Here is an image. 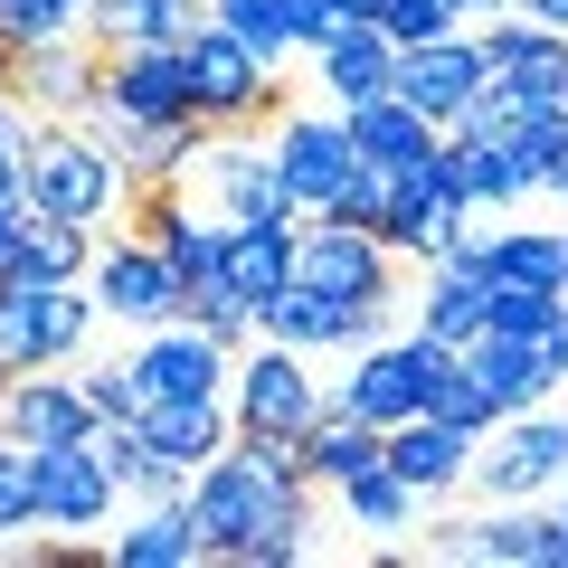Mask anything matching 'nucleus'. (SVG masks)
Listing matches in <instances>:
<instances>
[{"label":"nucleus","instance_id":"obj_1","mask_svg":"<svg viewBox=\"0 0 568 568\" xmlns=\"http://www.w3.org/2000/svg\"><path fill=\"white\" fill-rule=\"evenodd\" d=\"M29 209H48V219H114L123 209V162L104 152L85 123L48 114L39 133H29Z\"/></svg>","mask_w":568,"mask_h":568},{"label":"nucleus","instance_id":"obj_2","mask_svg":"<svg viewBox=\"0 0 568 568\" xmlns=\"http://www.w3.org/2000/svg\"><path fill=\"white\" fill-rule=\"evenodd\" d=\"M446 369H455V342H436V332H398V342H388V332H379V342L351 351V369H342L332 398L388 436L398 417H426V388L446 379Z\"/></svg>","mask_w":568,"mask_h":568},{"label":"nucleus","instance_id":"obj_3","mask_svg":"<svg viewBox=\"0 0 568 568\" xmlns=\"http://www.w3.org/2000/svg\"><path fill=\"white\" fill-rule=\"evenodd\" d=\"M190 104H200V123L209 133H256L265 114L284 104V77L256 58V48L237 39V29H219V20H200L190 29Z\"/></svg>","mask_w":568,"mask_h":568},{"label":"nucleus","instance_id":"obj_4","mask_svg":"<svg viewBox=\"0 0 568 568\" xmlns=\"http://www.w3.org/2000/svg\"><path fill=\"white\" fill-rule=\"evenodd\" d=\"M227 407H237L246 436H294V446H304V426L332 407V388L313 379V351L256 332V342L237 351V369H227Z\"/></svg>","mask_w":568,"mask_h":568},{"label":"nucleus","instance_id":"obj_5","mask_svg":"<svg viewBox=\"0 0 568 568\" xmlns=\"http://www.w3.org/2000/svg\"><path fill=\"white\" fill-rule=\"evenodd\" d=\"M559 474H568V417L559 407H521L474 446L465 484H484V503H540V493H559Z\"/></svg>","mask_w":568,"mask_h":568},{"label":"nucleus","instance_id":"obj_6","mask_svg":"<svg viewBox=\"0 0 568 568\" xmlns=\"http://www.w3.org/2000/svg\"><path fill=\"white\" fill-rule=\"evenodd\" d=\"M398 294H323V284H275L256 304V332L265 342H294V351H361L388 332Z\"/></svg>","mask_w":568,"mask_h":568},{"label":"nucleus","instance_id":"obj_7","mask_svg":"<svg viewBox=\"0 0 568 568\" xmlns=\"http://www.w3.org/2000/svg\"><path fill=\"white\" fill-rule=\"evenodd\" d=\"M85 294L104 304V323H123V332H152V323H181L190 313V284L171 275V256L152 237H114V246H95V275H85Z\"/></svg>","mask_w":568,"mask_h":568},{"label":"nucleus","instance_id":"obj_8","mask_svg":"<svg viewBox=\"0 0 568 568\" xmlns=\"http://www.w3.org/2000/svg\"><path fill=\"white\" fill-rule=\"evenodd\" d=\"M294 284L323 294H398V246L351 219H304L294 227Z\"/></svg>","mask_w":568,"mask_h":568},{"label":"nucleus","instance_id":"obj_9","mask_svg":"<svg viewBox=\"0 0 568 568\" xmlns=\"http://www.w3.org/2000/svg\"><path fill=\"white\" fill-rule=\"evenodd\" d=\"M275 171L294 190V219H323L342 200V181L361 171V142H351L342 114H284L275 123Z\"/></svg>","mask_w":568,"mask_h":568},{"label":"nucleus","instance_id":"obj_10","mask_svg":"<svg viewBox=\"0 0 568 568\" xmlns=\"http://www.w3.org/2000/svg\"><path fill=\"white\" fill-rule=\"evenodd\" d=\"M29 493H39V530H104L123 484L85 436H67V446H29Z\"/></svg>","mask_w":568,"mask_h":568},{"label":"nucleus","instance_id":"obj_11","mask_svg":"<svg viewBox=\"0 0 568 568\" xmlns=\"http://www.w3.org/2000/svg\"><path fill=\"white\" fill-rule=\"evenodd\" d=\"M123 361H133L142 398H227V369H237V351L209 342V332L181 313V323H152L133 351H123Z\"/></svg>","mask_w":568,"mask_h":568},{"label":"nucleus","instance_id":"obj_12","mask_svg":"<svg viewBox=\"0 0 568 568\" xmlns=\"http://www.w3.org/2000/svg\"><path fill=\"white\" fill-rule=\"evenodd\" d=\"M426 549H436V559H474V568H549V549H559V511L493 503V511H474V521H436Z\"/></svg>","mask_w":568,"mask_h":568},{"label":"nucleus","instance_id":"obj_13","mask_svg":"<svg viewBox=\"0 0 568 568\" xmlns=\"http://www.w3.org/2000/svg\"><path fill=\"white\" fill-rule=\"evenodd\" d=\"M474 48H484V67L503 85H521V95H540V104H568V29L530 20V10H493V20L474 29Z\"/></svg>","mask_w":568,"mask_h":568},{"label":"nucleus","instance_id":"obj_14","mask_svg":"<svg viewBox=\"0 0 568 568\" xmlns=\"http://www.w3.org/2000/svg\"><path fill=\"white\" fill-rule=\"evenodd\" d=\"M484 77H493V67H484V48H474V29H446V39L398 48V77H388V85H398L426 123H455L474 95H484Z\"/></svg>","mask_w":568,"mask_h":568},{"label":"nucleus","instance_id":"obj_15","mask_svg":"<svg viewBox=\"0 0 568 568\" xmlns=\"http://www.w3.org/2000/svg\"><path fill=\"white\" fill-rule=\"evenodd\" d=\"M104 95H114V114H133V123H181V114H200L190 104V58L181 48H152V39H133V48H104Z\"/></svg>","mask_w":568,"mask_h":568},{"label":"nucleus","instance_id":"obj_16","mask_svg":"<svg viewBox=\"0 0 568 568\" xmlns=\"http://www.w3.org/2000/svg\"><path fill=\"white\" fill-rule=\"evenodd\" d=\"M95 426V398H85L77 361L67 369H20V379L0 388V436H20V446H67Z\"/></svg>","mask_w":568,"mask_h":568},{"label":"nucleus","instance_id":"obj_17","mask_svg":"<svg viewBox=\"0 0 568 568\" xmlns=\"http://www.w3.org/2000/svg\"><path fill=\"white\" fill-rule=\"evenodd\" d=\"M465 369L493 388V407H503V417H521V407H549V398H559V379H568V369L549 361L540 332H493V323L465 342Z\"/></svg>","mask_w":568,"mask_h":568},{"label":"nucleus","instance_id":"obj_18","mask_svg":"<svg viewBox=\"0 0 568 568\" xmlns=\"http://www.w3.org/2000/svg\"><path fill=\"white\" fill-rule=\"evenodd\" d=\"M200 181L219 200V219H294V190L275 171V142H246V133H219L200 152Z\"/></svg>","mask_w":568,"mask_h":568},{"label":"nucleus","instance_id":"obj_19","mask_svg":"<svg viewBox=\"0 0 568 568\" xmlns=\"http://www.w3.org/2000/svg\"><path fill=\"white\" fill-rule=\"evenodd\" d=\"M388 77H398V39H388L379 20H351L342 39L313 48V85L332 95V114H351V104L388 95Z\"/></svg>","mask_w":568,"mask_h":568},{"label":"nucleus","instance_id":"obj_20","mask_svg":"<svg viewBox=\"0 0 568 568\" xmlns=\"http://www.w3.org/2000/svg\"><path fill=\"white\" fill-rule=\"evenodd\" d=\"M351 142H361V162H379V171H407V181H417L426 162H436V142H446V123H426L417 104L398 95V85H388V95H369V104H351Z\"/></svg>","mask_w":568,"mask_h":568},{"label":"nucleus","instance_id":"obj_21","mask_svg":"<svg viewBox=\"0 0 568 568\" xmlns=\"http://www.w3.org/2000/svg\"><path fill=\"white\" fill-rule=\"evenodd\" d=\"M142 446L162 455V465H181V474H200L209 455L227 446V436H237V407L227 398H142Z\"/></svg>","mask_w":568,"mask_h":568},{"label":"nucleus","instance_id":"obj_22","mask_svg":"<svg viewBox=\"0 0 568 568\" xmlns=\"http://www.w3.org/2000/svg\"><path fill=\"white\" fill-rule=\"evenodd\" d=\"M95 77H104V48L85 39V29H67V39H39V48H20V67H10V85H20L39 114H77L85 95H95Z\"/></svg>","mask_w":568,"mask_h":568},{"label":"nucleus","instance_id":"obj_23","mask_svg":"<svg viewBox=\"0 0 568 568\" xmlns=\"http://www.w3.org/2000/svg\"><path fill=\"white\" fill-rule=\"evenodd\" d=\"M85 275H95V227L48 219V209H29L20 246L0 256V284H85Z\"/></svg>","mask_w":568,"mask_h":568},{"label":"nucleus","instance_id":"obj_24","mask_svg":"<svg viewBox=\"0 0 568 568\" xmlns=\"http://www.w3.org/2000/svg\"><path fill=\"white\" fill-rule=\"evenodd\" d=\"M388 474H398V484H417L426 503H436V493H455L474 474V436H455L446 417H398L388 426Z\"/></svg>","mask_w":568,"mask_h":568},{"label":"nucleus","instance_id":"obj_25","mask_svg":"<svg viewBox=\"0 0 568 568\" xmlns=\"http://www.w3.org/2000/svg\"><path fill=\"white\" fill-rule=\"evenodd\" d=\"M104 549H114V568H200L209 559L200 521H190V493L181 503H142L123 530H104Z\"/></svg>","mask_w":568,"mask_h":568},{"label":"nucleus","instance_id":"obj_26","mask_svg":"<svg viewBox=\"0 0 568 568\" xmlns=\"http://www.w3.org/2000/svg\"><path fill=\"white\" fill-rule=\"evenodd\" d=\"M484 323H493V284L474 275L465 256H426V284H417V332H436V342L465 351Z\"/></svg>","mask_w":568,"mask_h":568},{"label":"nucleus","instance_id":"obj_27","mask_svg":"<svg viewBox=\"0 0 568 568\" xmlns=\"http://www.w3.org/2000/svg\"><path fill=\"white\" fill-rule=\"evenodd\" d=\"M209 20V0H85V39L95 48H190V29Z\"/></svg>","mask_w":568,"mask_h":568},{"label":"nucleus","instance_id":"obj_28","mask_svg":"<svg viewBox=\"0 0 568 568\" xmlns=\"http://www.w3.org/2000/svg\"><path fill=\"white\" fill-rule=\"evenodd\" d=\"M379 446H388L379 426H369V417H351V407L332 398L323 417L304 426V474H313V484H323V493H342L351 474H369V465H379Z\"/></svg>","mask_w":568,"mask_h":568},{"label":"nucleus","instance_id":"obj_29","mask_svg":"<svg viewBox=\"0 0 568 568\" xmlns=\"http://www.w3.org/2000/svg\"><path fill=\"white\" fill-rule=\"evenodd\" d=\"M484 284H568V237L559 227H493Z\"/></svg>","mask_w":568,"mask_h":568},{"label":"nucleus","instance_id":"obj_30","mask_svg":"<svg viewBox=\"0 0 568 568\" xmlns=\"http://www.w3.org/2000/svg\"><path fill=\"white\" fill-rule=\"evenodd\" d=\"M342 511H351V530H417L426 493L398 484V474H388V455H379L369 474H351V484H342Z\"/></svg>","mask_w":568,"mask_h":568},{"label":"nucleus","instance_id":"obj_31","mask_svg":"<svg viewBox=\"0 0 568 568\" xmlns=\"http://www.w3.org/2000/svg\"><path fill=\"white\" fill-rule=\"evenodd\" d=\"M407 209V171H379V162H361L342 181V200L323 209V219H351V227H369V237H388V219Z\"/></svg>","mask_w":568,"mask_h":568},{"label":"nucleus","instance_id":"obj_32","mask_svg":"<svg viewBox=\"0 0 568 568\" xmlns=\"http://www.w3.org/2000/svg\"><path fill=\"white\" fill-rule=\"evenodd\" d=\"M209 20H219V29H237V39L256 48L265 67H284V58H294V0H209Z\"/></svg>","mask_w":568,"mask_h":568},{"label":"nucleus","instance_id":"obj_33","mask_svg":"<svg viewBox=\"0 0 568 568\" xmlns=\"http://www.w3.org/2000/svg\"><path fill=\"white\" fill-rule=\"evenodd\" d=\"M426 417H446L455 436H474V446H484L493 426H503V407H493V388L474 379V369H465V351H455V369H446L436 388H426Z\"/></svg>","mask_w":568,"mask_h":568},{"label":"nucleus","instance_id":"obj_34","mask_svg":"<svg viewBox=\"0 0 568 568\" xmlns=\"http://www.w3.org/2000/svg\"><path fill=\"white\" fill-rule=\"evenodd\" d=\"M67 29H85V0H0V48L10 58L39 39H67Z\"/></svg>","mask_w":568,"mask_h":568},{"label":"nucleus","instance_id":"obj_35","mask_svg":"<svg viewBox=\"0 0 568 568\" xmlns=\"http://www.w3.org/2000/svg\"><path fill=\"white\" fill-rule=\"evenodd\" d=\"M190 323H200L209 342H227V351L256 342V304H246L237 284H190Z\"/></svg>","mask_w":568,"mask_h":568},{"label":"nucleus","instance_id":"obj_36","mask_svg":"<svg viewBox=\"0 0 568 568\" xmlns=\"http://www.w3.org/2000/svg\"><path fill=\"white\" fill-rule=\"evenodd\" d=\"M568 284H493V332H549Z\"/></svg>","mask_w":568,"mask_h":568},{"label":"nucleus","instance_id":"obj_37","mask_svg":"<svg viewBox=\"0 0 568 568\" xmlns=\"http://www.w3.org/2000/svg\"><path fill=\"white\" fill-rule=\"evenodd\" d=\"M379 29H388L398 48H417V39H446V29H465V10H455V0H388Z\"/></svg>","mask_w":568,"mask_h":568},{"label":"nucleus","instance_id":"obj_38","mask_svg":"<svg viewBox=\"0 0 568 568\" xmlns=\"http://www.w3.org/2000/svg\"><path fill=\"white\" fill-rule=\"evenodd\" d=\"M0 530H39V493H29V446L0 436Z\"/></svg>","mask_w":568,"mask_h":568},{"label":"nucleus","instance_id":"obj_39","mask_svg":"<svg viewBox=\"0 0 568 568\" xmlns=\"http://www.w3.org/2000/svg\"><path fill=\"white\" fill-rule=\"evenodd\" d=\"M77 379H85V398H95V417H142L133 361H95V369H77Z\"/></svg>","mask_w":568,"mask_h":568},{"label":"nucleus","instance_id":"obj_40","mask_svg":"<svg viewBox=\"0 0 568 568\" xmlns=\"http://www.w3.org/2000/svg\"><path fill=\"white\" fill-rule=\"evenodd\" d=\"M342 10H332V0H294V48H304V58H313V48H323V39H342Z\"/></svg>","mask_w":568,"mask_h":568},{"label":"nucleus","instance_id":"obj_41","mask_svg":"<svg viewBox=\"0 0 568 568\" xmlns=\"http://www.w3.org/2000/svg\"><path fill=\"white\" fill-rule=\"evenodd\" d=\"M511 10H530V20H549V29H568V0H511Z\"/></svg>","mask_w":568,"mask_h":568},{"label":"nucleus","instance_id":"obj_42","mask_svg":"<svg viewBox=\"0 0 568 568\" xmlns=\"http://www.w3.org/2000/svg\"><path fill=\"white\" fill-rule=\"evenodd\" d=\"M20 227H29V209H0V256L20 246Z\"/></svg>","mask_w":568,"mask_h":568},{"label":"nucleus","instance_id":"obj_43","mask_svg":"<svg viewBox=\"0 0 568 568\" xmlns=\"http://www.w3.org/2000/svg\"><path fill=\"white\" fill-rule=\"evenodd\" d=\"M332 10H342V20H379L388 0H332Z\"/></svg>","mask_w":568,"mask_h":568},{"label":"nucleus","instance_id":"obj_44","mask_svg":"<svg viewBox=\"0 0 568 568\" xmlns=\"http://www.w3.org/2000/svg\"><path fill=\"white\" fill-rule=\"evenodd\" d=\"M455 10H465V20H493V10H511V0H455Z\"/></svg>","mask_w":568,"mask_h":568},{"label":"nucleus","instance_id":"obj_45","mask_svg":"<svg viewBox=\"0 0 568 568\" xmlns=\"http://www.w3.org/2000/svg\"><path fill=\"white\" fill-rule=\"evenodd\" d=\"M10 67H20V58H10V48H0V77H10Z\"/></svg>","mask_w":568,"mask_h":568},{"label":"nucleus","instance_id":"obj_46","mask_svg":"<svg viewBox=\"0 0 568 568\" xmlns=\"http://www.w3.org/2000/svg\"><path fill=\"white\" fill-rule=\"evenodd\" d=\"M559 511H568V474H559Z\"/></svg>","mask_w":568,"mask_h":568},{"label":"nucleus","instance_id":"obj_47","mask_svg":"<svg viewBox=\"0 0 568 568\" xmlns=\"http://www.w3.org/2000/svg\"><path fill=\"white\" fill-rule=\"evenodd\" d=\"M559 200H568V181H559Z\"/></svg>","mask_w":568,"mask_h":568},{"label":"nucleus","instance_id":"obj_48","mask_svg":"<svg viewBox=\"0 0 568 568\" xmlns=\"http://www.w3.org/2000/svg\"><path fill=\"white\" fill-rule=\"evenodd\" d=\"M559 237H568V227H559Z\"/></svg>","mask_w":568,"mask_h":568},{"label":"nucleus","instance_id":"obj_49","mask_svg":"<svg viewBox=\"0 0 568 568\" xmlns=\"http://www.w3.org/2000/svg\"><path fill=\"white\" fill-rule=\"evenodd\" d=\"M0 388H10V379H0Z\"/></svg>","mask_w":568,"mask_h":568}]
</instances>
